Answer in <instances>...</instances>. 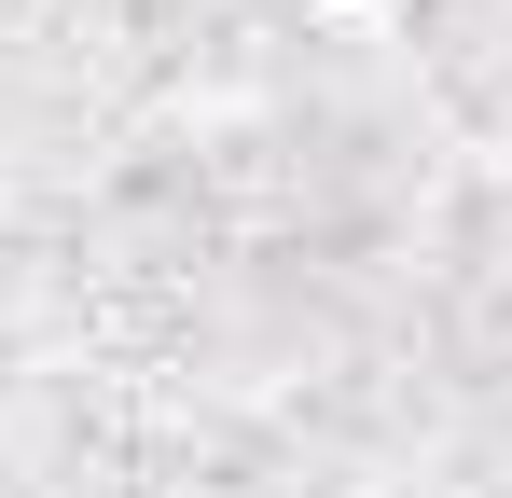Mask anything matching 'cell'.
Returning <instances> with one entry per match:
<instances>
[{"label":"cell","mask_w":512,"mask_h":498,"mask_svg":"<svg viewBox=\"0 0 512 498\" xmlns=\"http://www.w3.org/2000/svg\"><path fill=\"white\" fill-rule=\"evenodd\" d=\"M305 42H416V0H291Z\"/></svg>","instance_id":"6da1fadb"}]
</instances>
